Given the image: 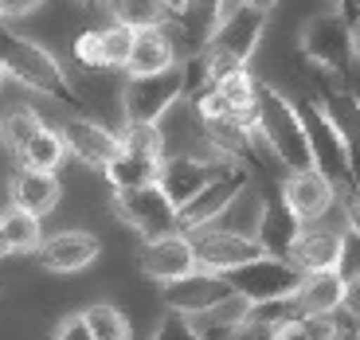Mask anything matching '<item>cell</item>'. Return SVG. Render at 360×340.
I'll return each instance as SVG.
<instances>
[{
  "label": "cell",
  "mask_w": 360,
  "mask_h": 340,
  "mask_svg": "<svg viewBox=\"0 0 360 340\" xmlns=\"http://www.w3.org/2000/svg\"><path fill=\"white\" fill-rule=\"evenodd\" d=\"M82 317H86L90 332H94V340H134V332H129L126 313H122L117 305L98 301V305H90V309H86Z\"/></svg>",
  "instance_id": "obj_29"
},
{
  "label": "cell",
  "mask_w": 360,
  "mask_h": 340,
  "mask_svg": "<svg viewBox=\"0 0 360 340\" xmlns=\"http://www.w3.org/2000/svg\"><path fill=\"white\" fill-rule=\"evenodd\" d=\"M216 90L224 94V102L231 110H247L255 106V94H259V82H255V74L247 71V67H239V71L224 74V79L216 82Z\"/></svg>",
  "instance_id": "obj_30"
},
{
  "label": "cell",
  "mask_w": 360,
  "mask_h": 340,
  "mask_svg": "<svg viewBox=\"0 0 360 340\" xmlns=\"http://www.w3.org/2000/svg\"><path fill=\"white\" fill-rule=\"evenodd\" d=\"M117 137H122V149H129V152L157 157V161L165 157V133H161V126H137V122H126V129H122Z\"/></svg>",
  "instance_id": "obj_31"
},
{
  "label": "cell",
  "mask_w": 360,
  "mask_h": 340,
  "mask_svg": "<svg viewBox=\"0 0 360 340\" xmlns=\"http://www.w3.org/2000/svg\"><path fill=\"white\" fill-rule=\"evenodd\" d=\"M297 305L294 297H274V301H251V313H247V325H262V329H278L286 321H297Z\"/></svg>",
  "instance_id": "obj_32"
},
{
  "label": "cell",
  "mask_w": 360,
  "mask_h": 340,
  "mask_svg": "<svg viewBox=\"0 0 360 340\" xmlns=\"http://www.w3.org/2000/svg\"><path fill=\"white\" fill-rule=\"evenodd\" d=\"M352 55L360 59V24H352Z\"/></svg>",
  "instance_id": "obj_44"
},
{
  "label": "cell",
  "mask_w": 360,
  "mask_h": 340,
  "mask_svg": "<svg viewBox=\"0 0 360 340\" xmlns=\"http://www.w3.org/2000/svg\"><path fill=\"white\" fill-rule=\"evenodd\" d=\"M224 282L243 294L247 301H274V297H290L302 282V270L290 259H270V254H259L251 262H239L231 270H219Z\"/></svg>",
  "instance_id": "obj_6"
},
{
  "label": "cell",
  "mask_w": 360,
  "mask_h": 340,
  "mask_svg": "<svg viewBox=\"0 0 360 340\" xmlns=\"http://www.w3.org/2000/svg\"><path fill=\"white\" fill-rule=\"evenodd\" d=\"M302 231H306V223L286 207V200H282L278 188H270L266 204H262V215H259V227H255L259 251L270 254V259H290V251H294V242L302 239Z\"/></svg>",
  "instance_id": "obj_14"
},
{
  "label": "cell",
  "mask_w": 360,
  "mask_h": 340,
  "mask_svg": "<svg viewBox=\"0 0 360 340\" xmlns=\"http://www.w3.org/2000/svg\"><path fill=\"white\" fill-rule=\"evenodd\" d=\"M59 196H63V188H59L55 172H39V169L20 164V172L12 176V207H24V211L39 215V219L55 211Z\"/></svg>",
  "instance_id": "obj_20"
},
{
  "label": "cell",
  "mask_w": 360,
  "mask_h": 340,
  "mask_svg": "<svg viewBox=\"0 0 360 340\" xmlns=\"http://www.w3.org/2000/svg\"><path fill=\"white\" fill-rule=\"evenodd\" d=\"M278 192H282V200H286V207L302 219V223H321L337 204V188L314 169L290 172L278 184Z\"/></svg>",
  "instance_id": "obj_15"
},
{
  "label": "cell",
  "mask_w": 360,
  "mask_h": 340,
  "mask_svg": "<svg viewBox=\"0 0 360 340\" xmlns=\"http://www.w3.org/2000/svg\"><path fill=\"white\" fill-rule=\"evenodd\" d=\"M39 129H44V117H39L32 106H16V110L4 114V122H0V141L8 145L12 152H20Z\"/></svg>",
  "instance_id": "obj_28"
},
{
  "label": "cell",
  "mask_w": 360,
  "mask_h": 340,
  "mask_svg": "<svg viewBox=\"0 0 360 340\" xmlns=\"http://www.w3.org/2000/svg\"><path fill=\"white\" fill-rule=\"evenodd\" d=\"M59 137H63L67 152H75L90 169H106L117 152H122V137L110 133L98 122H90V117H67L63 126H59Z\"/></svg>",
  "instance_id": "obj_16"
},
{
  "label": "cell",
  "mask_w": 360,
  "mask_h": 340,
  "mask_svg": "<svg viewBox=\"0 0 360 340\" xmlns=\"http://www.w3.org/2000/svg\"><path fill=\"white\" fill-rule=\"evenodd\" d=\"M255 137L262 141V149L274 152V161L286 172H306L309 164V145H306V129L297 117L294 102L274 86H262L255 94Z\"/></svg>",
  "instance_id": "obj_2"
},
{
  "label": "cell",
  "mask_w": 360,
  "mask_h": 340,
  "mask_svg": "<svg viewBox=\"0 0 360 340\" xmlns=\"http://www.w3.org/2000/svg\"><path fill=\"white\" fill-rule=\"evenodd\" d=\"M337 12H345V16L352 20V24H356V16H360V0H341V8Z\"/></svg>",
  "instance_id": "obj_42"
},
{
  "label": "cell",
  "mask_w": 360,
  "mask_h": 340,
  "mask_svg": "<svg viewBox=\"0 0 360 340\" xmlns=\"http://www.w3.org/2000/svg\"><path fill=\"white\" fill-rule=\"evenodd\" d=\"M16 157H20V164H24V169L55 172L59 164H63V157H67V145H63V137H59V129H51L44 122V129H39V133L24 145V149H20Z\"/></svg>",
  "instance_id": "obj_25"
},
{
  "label": "cell",
  "mask_w": 360,
  "mask_h": 340,
  "mask_svg": "<svg viewBox=\"0 0 360 340\" xmlns=\"http://www.w3.org/2000/svg\"><path fill=\"white\" fill-rule=\"evenodd\" d=\"M44 270H55V274H75V270L90 266V262L102 254L98 239L90 231H59L51 239H44L36 247Z\"/></svg>",
  "instance_id": "obj_17"
},
{
  "label": "cell",
  "mask_w": 360,
  "mask_h": 340,
  "mask_svg": "<svg viewBox=\"0 0 360 340\" xmlns=\"http://www.w3.org/2000/svg\"><path fill=\"white\" fill-rule=\"evenodd\" d=\"M251 184V169L243 164H231L227 172H219L216 180H207L204 188L188 200V204L176 207V219H180V231H196V227H207L216 215H224L235 200L247 192Z\"/></svg>",
  "instance_id": "obj_10"
},
{
  "label": "cell",
  "mask_w": 360,
  "mask_h": 340,
  "mask_svg": "<svg viewBox=\"0 0 360 340\" xmlns=\"http://www.w3.org/2000/svg\"><path fill=\"white\" fill-rule=\"evenodd\" d=\"M110 16L129 24L134 32L141 27H169V12L161 0H110Z\"/></svg>",
  "instance_id": "obj_27"
},
{
  "label": "cell",
  "mask_w": 360,
  "mask_h": 340,
  "mask_svg": "<svg viewBox=\"0 0 360 340\" xmlns=\"http://www.w3.org/2000/svg\"><path fill=\"white\" fill-rule=\"evenodd\" d=\"M317 106L325 110V117L341 133L345 149H349V161H352V176L360 184V98L349 90V82H341V79L333 82L325 74L321 86H317Z\"/></svg>",
  "instance_id": "obj_11"
},
{
  "label": "cell",
  "mask_w": 360,
  "mask_h": 340,
  "mask_svg": "<svg viewBox=\"0 0 360 340\" xmlns=\"http://www.w3.org/2000/svg\"><path fill=\"white\" fill-rule=\"evenodd\" d=\"M345 223L352 227V231L360 235V188L349 192V207H345Z\"/></svg>",
  "instance_id": "obj_40"
},
{
  "label": "cell",
  "mask_w": 360,
  "mask_h": 340,
  "mask_svg": "<svg viewBox=\"0 0 360 340\" xmlns=\"http://www.w3.org/2000/svg\"><path fill=\"white\" fill-rule=\"evenodd\" d=\"M302 55H306L314 67H321V74L329 79H341L349 82L352 74V63H356V55H352V20L345 12H317L306 27H302Z\"/></svg>",
  "instance_id": "obj_3"
},
{
  "label": "cell",
  "mask_w": 360,
  "mask_h": 340,
  "mask_svg": "<svg viewBox=\"0 0 360 340\" xmlns=\"http://www.w3.org/2000/svg\"><path fill=\"white\" fill-rule=\"evenodd\" d=\"M341 313H349V317L360 313V274L341 286Z\"/></svg>",
  "instance_id": "obj_39"
},
{
  "label": "cell",
  "mask_w": 360,
  "mask_h": 340,
  "mask_svg": "<svg viewBox=\"0 0 360 340\" xmlns=\"http://www.w3.org/2000/svg\"><path fill=\"white\" fill-rule=\"evenodd\" d=\"M180 102V67H165L153 74H129L126 94H122V110L126 122L137 126H161L165 114Z\"/></svg>",
  "instance_id": "obj_7"
},
{
  "label": "cell",
  "mask_w": 360,
  "mask_h": 340,
  "mask_svg": "<svg viewBox=\"0 0 360 340\" xmlns=\"http://www.w3.org/2000/svg\"><path fill=\"white\" fill-rule=\"evenodd\" d=\"M243 4H255V8H262V12H270L278 0H243Z\"/></svg>",
  "instance_id": "obj_43"
},
{
  "label": "cell",
  "mask_w": 360,
  "mask_h": 340,
  "mask_svg": "<svg viewBox=\"0 0 360 340\" xmlns=\"http://www.w3.org/2000/svg\"><path fill=\"white\" fill-rule=\"evenodd\" d=\"M75 59L82 67H94V71H106V51H102V32L98 27H86L75 36Z\"/></svg>",
  "instance_id": "obj_35"
},
{
  "label": "cell",
  "mask_w": 360,
  "mask_h": 340,
  "mask_svg": "<svg viewBox=\"0 0 360 340\" xmlns=\"http://www.w3.org/2000/svg\"><path fill=\"white\" fill-rule=\"evenodd\" d=\"M165 4V12H169V24H176L184 12H188V0H161Z\"/></svg>",
  "instance_id": "obj_41"
},
{
  "label": "cell",
  "mask_w": 360,
  "mask_h": 340,
  "mask_svg": "<svg viewBox=\"0 0 360 340\" xmlns=\"http://www.w3.org/2000/svg\"><path fill=\"white\" fill-rule=\"evenodd\" d=\"M337 247H341V227L306 223L302 239H297L294 251H290V262H294L302 274H306V270H333Z\"/></svg>",
  "instance_id": "obj_23"
},
{
  "label": "cell",
  "mask_w": 360,
  "mask_h": 340,
  "mask_svg": "<svg viewBox=\"0 0 360 340\" xmlns=\"http://www.w3.org/2000/svg\"><path fill=\"white\" fill-rule=\"evenodd\" d=\"M79 4H86V8H98V4H106V0H79Z\"/></svg>",
  "instance_id": "obj_47"
},
{
  "label": "cell",
  "mask_w": 360,
  "mask_h": 340,
  "mask_svg": "<svg viewBox=\"0 0 360 340\" xmlns=\"http://www.w3.org/2000/svg\"><path fill=\"white\" fill-rule=\"evenodd\" d=\"M0 71H4V79L36 90V94H47V98L59 102V106L82 110V114H86V102H82V94L75 90V82L67 79L63 63H59L47 47H39L36 39L20 36L8 20H0Z\"/></svg>",
  "instance_id": "obj_1"
},
{
  "label": "cell",
  "mask_w": 360,
  "mask_h": 340,
  "mask_svg": "<svg viewBox=\"0 0 360 340\" xmlns=\"http://www.w3.org/2000/svg\"><path fill=\"white\" fill-rule=\"evenodd\" d=\"M114 211L141 235L145 242L161 239V235H176L180 219H176V204L165 196L157 184H141V188H122L114 192Z\"/></svg>",
  "instance_id": "obj_8"
},
{
  "label": "cell",
  "mask_w": 360,
  "mask_h": 340,
  "mask_svg": "<svg viewBox=\"0 0 360 340\" xmlns=\"http://www.w3.org/2000/svg\"><path fill=\"white\" fill-rule=\"evenodd\" d=\"M297 117H302V129H306V145H309V164L314 172H321L333 188L349 184V188H360L356 176H352V161L349 149H345L341 133L333 129V122L325 117V110L317 106V98H302L294 102Z\"/></svg>",
  "instance_id": "obj_4"
},
{
  "label": "cell",
  "mask_w": 360,
  "mask_h": 340,
  "mask_svg": "<svg viewBox=\"0 0 360 340\" xmlns=\"http://www.w3.org/2000/svg\"><path fill=\"white\" fill-rule=\"evenodd\" d=\"M0 227H4V239H8L12 254H32L44 242V231H39V215L24 211V207H8L0 215Z\"/></svg>",
  "instance_id": "obj_26"
},
{
  "label": "cell",
  "mask_w": 360,
  "mask_h": 340,
  "mask_svg": "<svg viewBox=\"0 0 360 340\" xmlns=\"http://www.w3.org/2000/svg\"><path fill=\"white\" fill-rule=\"evenodd\" d=\"M153 340H200V336H196V329H192V321H188V317H184V313H176V309H169Z\"/></svg>",
  "instance_id": "obj_36"
},
{
  "label": "cell",
  "mask_w": 360,
  "mask_h": 340,
  "mask_svg": "<svg viewBox=\"0 0 360 340\" xmlns=\"http://www.w3.org/2000/svg\"><path fill=\"white\" fill-rule=\"evenodd\" d=\"M262 32H266V12L239 0L219 24L212 27V36H207L204 47L216 51V55H224V59H231V63L247 67L251 55L259 51V44H262Z\"/></svg>",
  "instance_id": "obj_9"
},
{
  "label": "cell",
  "mask_w": 360,
  "mask_h": 340,
  "mask_svg": "<svg viewBox=\"0 0 360 340\" xmlns=\"http://www.w3.org/2000/svg\"><path fill=\"white\" fill-rule=\"evenodd\" d=\"M4 254H12V251H8V239H4V227H0V259Z\"/></svg>",
  "instance_id": "obj_46"
},
{
  "label": "cell",
  "mask_w": 360,
  "mask_h": 340,
  "mask_svg": "<svg viewBox=\"0 0 360 340\" xmlns=\"http://www.w3.org/2000/svg\"><path fill=\"white\" fill-rule=\"evenodd\" d=\"M333 270H337V277H341V282H349V277L360 274V235L352 231L349 223L341 227V247H337Z\"/></svg>",
  "instance_id": "obj_34"
},
{
  "label": "cell",
  "mask_w": 360,
  "mask_h": 340,
  "mask_svg": "<svg viewBox=\"0 0 360 340\" xmlns=\"http://www.w3.org/2000/svg\"><path fill=\"white\" fill-rule=\"evenodd\" d=\"M349 332L360 340V313H356V317H349Z\"/></svg>",
  "instance_id": "obj_45"
},
{
  "label": "cell",
  "mask_w": 360,
  "mask_h": 340,
  "mask_svg": "<svg viewBox=\"0 0 360 340\" xmlns=\"http://www.w3.org/2000/svg\"><path fill=\"white\" fill-rule=\"evenodd\" d=\"M247 313H251V301L243 294H231L224 301H216L212 309H204V313L188 317V321L200 340H235L239 325H247Z\"/></svg>",
  "instance_id": "obj_22"
},
{
  "label": "cell",
  "mask_w": 360,
  "mask_h": 340,
  "mask_svg": "<svg viewBox=\"0 0 360 340\" xmlns=\"http://www.w3.org/2000/svg\"><path fill=\"white\" fill-rule=\"evenodd\" d=\"M161 289H165L169 309H176V313H184V317L204 313V309H212L216 301H224V297L235 294L224 282V274H216V270H192V274H184V277L161 282Z\"/></svg>",
  "instance_id": "obj_13"
},
{
  "label": "cell",
  "mask_w": 360,
  "mask_h": 340,
  "mask_svg": "<svg viewBox=\"0 0 360 340\" xmlns=\"http://www.w3.org/2000/svg\"><path fill=\"white\" fill-rule=\"evenodd\" d=\"M102 32V51H106V67H126L129 44H134V27L122 24V20H110L98 27Z\"/></svg>",
  "instance_id": "obj_33"
},
{
  "label": "cell",
  "mask_w": 360,
  "mask_h": 340,
  "mask_svg": "<svg viewBox=\"0 0 360 340\" xmlns=\"http://www.w3.org/2000/svg\"><path fill=\"white\" fill-rule=\"evenodd\" d=\"M341 277H337V270H306L302 274V282H297V289L290 297H294L297 313L309 317V313H337L341 309Z\"/></svg>",
  "instance_id": "obj_21"
},
{
  "label": "cell",
  "mask_w": 360,
  "mask_h": 340,
  "mask_svg": "<svg viewBox=\"0 0 360 340\" xmlns=\"http://www.w3.org/2000/svg\"><path fill=\"white\" fill-rule=\"evenodd\" d=\"M176 44H172L169 27H141L134 32V44L126 55V71L129 74H153L165 67H176Z\"/></svg>",
  "instance_id": "obj_19"
},
{
  "label": "cell",
  "mask_w": 360,
  "mask_h": 340,
  "mask_svg": "<svg viewBox=\"0 0 360 340\" xmlns=\"http://www.w3.org/2000/svg\"><path fill=\"white\" fill-rule=\"evenodd\" d=\"M157 169H161V161H157V157H141V152L122 149L102 172H106V180L114 184V192H122V188H141V184H157Z\"/></svg>",
  "instance_id": "obj_24"
},
{
  "label": "cell",
  "mask_w": 360,
  "mask_h": 340,
  "mask_svg": "<svg viewBox=\"0 0 360 340\" xmlns=\"http://www.w3.org/2000/svg\"><path fill=\"white\" fill-rule=\"evenodd\" d=\"M337 4H341V0H337Z\"/></svg>",
  "instance_id": "obj_49"
},
{
  "label": "cell",
  "mask_w": 360,
  "mask_h": 340,
  "mask_svg": "<svg viewBox=\"0 0 360 340\" xmlns=\"http://www.w3.org/2000/svg\"><path fill=\"white\" fill-rule=\"evenodd\" d=\"M44 0H0V20H24L39 8Z\"/></svg>",
  "instance_id": "obj_38"
},
{
  "label": "cell",
  "mask_w": 360,
  "mask_h": 340,
  "mask_svg": "<svg viewBox=\"0 0 360 340\" xmlns=\"http://www.w3.org/2000/svg\"><path fill=\"white\" fill-rule=\"evenodd\" d=\"M141 266H145V274L157 277V282H172V277H184V274H192V270H200L196 254H192V242L184 231L149 239L145 251H141Z\"/></svg>",
  "instance_id": "obj_18"
},
{
  "label": "cell",
  "mask_w": 360,
  "mask_h": 340,
  "mask_svg": "<svg viewBox=\"0 0 360 340\" xmlns=\"http://www.w3.org/2000/svg\"><path fill=\"white\" fill-rule=\"evenodd\" d=\"M55 340H94V332H90V325L82 313H71L59 329H55Z\"/></svg>",
  "instance_id": "obj_37"
},
{
  "label": "cell",
  "mask_w": 360,
  "mask_h": 340,
  "mask_svg": "<svg viewBox=\"0 0 360 340\" xmlns=\"http://www.w3.org/2000/svg\"><path fill=\"white\" fill-rule=\"evenodd\" d=\"M192 242V254H196V266L200 270H231L239 262H251L259 259V242L247 239V235H235V231H219V227H196V231H184Z\"/></svg>",
  "instance_id": "obj_12"
},
{
  "label": "cell",
  "mask_w": 360,
  "mask_h": 340,
  "mask_svg": "<svg viewBox=\"0 0 360 340\" xmlns=\"http://www.w3.org/2000/svg\"><path fill=\"white\" fill-rule=\"evenodd\" d=\"M235 161H227L224 152L204 149V152H165L161 169H157V188L172 200V204H188L207 180H216L219 172H227Z\"/></svg>",
  "instance_id": "obj_5"
},
{
  "label": "cell",
  "mask_w": 360,
  "mask_h": 340,
  "mask_svg": "<svg viewBox=\"0 0 360 340\" xmlns=\"http://www.w3.org/2000/svg\"><path fill=\"white\" fill-rule=\"evenodd\" d=\"M4 82H8V79H4V71H0V86H4Z\"/></svg>",
  "instance_id": "obj_48"
}]
</instances>
